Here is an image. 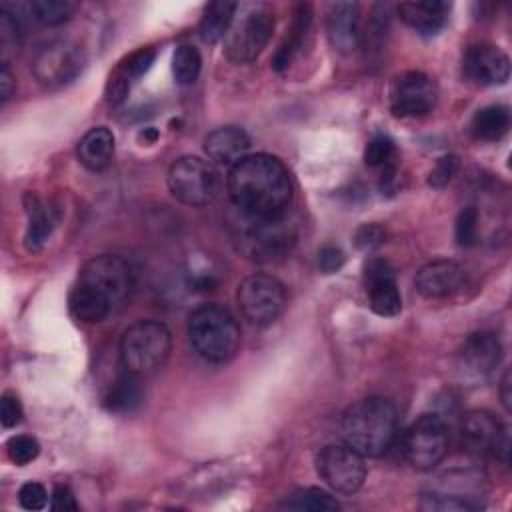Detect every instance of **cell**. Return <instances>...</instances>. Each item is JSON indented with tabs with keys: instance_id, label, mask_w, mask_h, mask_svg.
I'll return each mask as SVG.
<instances>
[{
	"instance_id": "f6af8a7d",
	"label": "cell",
	"mask_w": 512,
	"mask_h": 512,
	"mask_svg": "<svg viewBox=\"0 0 512 512\" xmlns=\"http://www.w3.org/2000/svg\"><path fill=\"white\" fill-rule=\"evenodd\" d=\"M500 396H502V404L506 410H510V372L506 370L502 376V388H500Z\"/></svg>"
},
{
	"instance_id": "44dd1931",
	"label": "cell",
	"mask_w": 512,
	"mask_h": 512,
	"mask_svg": "<svg viewBox=\"0 0 512 512\" xmlns=\"http://www.w3.org/2000/svg\"><path fill=\"white\" fill-rule=\"evenodd\" d=\"M250 148L248 134L238 126H220L212 130L204 140V150L212 164L234 166L242 158H246Z\"/></svg>"
},
{
	"instance_id": "7bdbcfd3",
	"label": "cell",
	"mask_w": 512,
	"mask_h": 512,
	"mask_svg": "<svg viewBox=\"0 0 512 512\" xmlns=\"http://www.w3.org/2000/svg\"><path fill=\"white\" fill-rule=\"evenodd\" d=\"M50 506H52V510H56V512H74V510H78V502H76L72 490H70L68 486H64V484H60V486L54 488V492H52V504H50Z\"/></svg>"
},
{
	"instance_id": "ab89813d",
	"label": "cell",
	"mask_w": 512,
	"mask_h": 512,
	"mask_svg": "<svg viewBox=\"0 0 512 512\" xmlns=\"http://www.w3.org/2000/svg\"><path fill=\"white\" fill-rule=\"evenodd\" d=\"M20 420H22V404H20V400L14 394H10V392L2 394V400H0V422H2V426L4 428H12Z\"/></svg>"
},
{
	"instance_id": "8fae6325",
	"label": "cell",
	"mask_w": 512,
	"mask_h": 512,
	"mask_svg": "<svg viewBox=\"0 0 512 512\" xmlns=\"http://www.w3.org/2000/svg\"><path fill=\"white\" fill-rule=\"evenodd\" d=\"M84 50L70 40H54L42 46L32 60L34 78L48 88L72 82L84 68Z\"/></svg>"
},
{
	"instance_id": "cb8c5ba5",
	"label": "cell",
	"mask_w": 512,
	"mask_h": 512,
	"mask_svg": "<svg viewBox=\"0 0 512 512\" xmlns=\"http://www.w3.org/2000/svg\"><path fill=\"white\" fill-rule=\"evenodd\" d=\"M114 158V134L106 126L90 128L78 142V160L84 168L100 172Z\"/></svg>"
},
{
	"instance_id": "74e56055",
	"label": "cell",
	"mask_w": 512,
	"mask_h": 512,
	"mask_svg": "<svg viewBox=\"0 0 512 512\" xmlns=\"http://www.w3.org/2000/svg\"><path fill=\"white\" fill-rule=\"evenodd\" d=\"M458 166H460V160H458L456 154H446V156L438 158L436 164H434V168H432L430 174H428V184H430L432 188H444V186H448V182H450L452 176L456 174Z\"/></svg>"
},
{
	"instance_id": "484cf974",
	"label": "cell",
	"mask_w": 512,
	"mask_h": 512,
	"mask_svg": "<svg viewBox=\"0 0 512 512\" xmlns=\"http://www.w3.org/2000/svg\"><path fill=\"white\" fill-rule=\"evenodd\" d=\"M142 400H144L142 378L126 370L108 388L104 404H106V408L110 412L130 414V412H134L142 404Z\"/></svg>"
},
{
	"instance_id": "4fadbf2b",
	"label": "cell",
	"mask_w": 512,
	"mask_h": 512,
	"mask_svg": "<svg viewBox=\"0 0 512 512\" xmlns=\"http://www.w3.org/2000/svg\"><path fill=\"white\" fill-rule=\"evenodd\" d=\"M462 444L472 456H498L510 462V436L488 410H472L462 420Z\"/></svg>"
},
{
	"instance_id": "3957f363",
	"label": "cell",
	"mask_w": 512,
	"mask_h": 512,
	"mask_svg": "<svg viewBox=\"0 0 512 512\" xmlns=\"http://www.w3.org/2000/svg\"><path fill=\"white\" fill-rule=\"evenodd\" d=\"M340 430L344 442L362 456H380L396 440L398 414L390 400L368 396L348 406Z\"/></svg>"
},
{
	"instance_id": "b9f144b4",
	"label": "cell",
	"mask_w": 512,
	"mask_h": 512,
	"mask_svg": "<svg viewBox=\"0 0 512 512\" xmlns=\"http://www.w3.org/2000/svg\"><path fill=\"white\" fill-rule=\"evenodd\" d=\"M344 264V252L334 246V244H326L320 248L318 252V268L324 272V274H332L336 270H340Z\"/></svg>"
},
{
	"instance_id": "5bb4252c",
	"label": "cell",
	"mask_w": 512,
	"mask_h": 512,
	"mask_svg": "<svg viewBox=\"0 0 512 512\" xmlns=\"http://www.w3.org/2000/svg\"><path fill=\"white\" fill-rule=\"evenodd\" d=\"M438 98L436 82L418 70L398 74L390 86V110L394 116H424L428 114Z\"/></svg>"
},
{
	"instance_id": "f1b7e54d",
	"label": "cell",
	"mask_w": 512,
	"mask_h": 512,
	"mask_svg": "<svg viewBox=\"0 0 512 512\" xmlns=\"http://www.w3.org/2000/svg\"><path fill=\"white\" fill-rule=\"evenodd\" d=\"M366 166L380 172L386 184L394 182L398 172V148L388 134H376L368 140L364 150Z\"/></svg>"
},
{
	"instance_id": "ee69618b",
	"label": "cell",
	"mask_w": 512,
	"mask_h": 512,
	"mask_svg": "<svg viewBox=\"0 0 512 512\" xmlns=\"http://www.w3.org/2000/svg\"><path fill=\"white\" fill-rule=\"evenodd\" d=\"M14 90H16V80H14L8 64L2 62V68H0V94H2V102L10 100Z\"/></svg>"
},
{
	"instance_id": "ba28073f",
	"label": "cell",
	"mask_w": 512,
	"mask_h": 512,
	"mask_svg": "<svg viewBox=\"0 0 512 512\" xmlns=\"http://www.w3.org/2000/svg\"><path fill=\"white\" fill-rule=\"evenodd\" d=\"M448 450V424L436 414H422L404 434L402 452L406 460L418 470H432L446 456Z\"/></svg>"
},
{
	"instance_id": "277c9868",
	"label": "cell",
	"mask_w": 512,
	"mask_h": 512,
	"mask_svg": "<svg viewBox=\"0 0 512 512\" xmlns=\"http://www.w3.org/2000/svg\"><path fill=\"white\" fill-rule=\"evenodd\" d=\"M188 338L208 362H226L240 348L236 318L218 304H202L188 318Z\"/></svg>"
},
{
	"instance_id": "52a82bcc",
	"label": "cell",
	"mask_w": 512,
	"mask_h": 512,
	"mask_svg": "<svg viewBox=\"0 0 512 512\" xmlns=\"http://www.w3.org/2000/svg\"><path fill=\"white\" fill-rule=\"evenodd\" d=\"M274 30V16L266 6H254L238 20L234 16L226 36V56L236 64L254 62L266 48Z\"/></svg>"
},
{
	"instance_id": "e575fe53",
	"label": "cell",
	"mask_w": 512,
	"mask_h": 512,
	"mask_svg": "<svg viewBox=\"0 0 512 512\" xmlns=\"http://www.w3.org/2000/svg\"><path fill=\"white\" fill-rule=\"evenodd\" d=\"M20 38H22L20 18L6 8H0V50H2L4 64H8V58L18 52Z\"/></svg>"
},
{
	"instance_id": "4316f807",
	"label": "cell",
	"mask_w": 512,
	"mask_h": 512,
	"mask_svg": "<svg viewBox=\"0 0 512 512\" xmlns=\"http://www.w3.org/2000/svg\"><path fill=\"white\" fill-rule=\"evenodd\" d=\"M26 212H28V228H26L24 244L30 252H38L48 242L56 226V220L52 216V210L46 208L34 194H26Z\"/></svg>"
},
{
	"instance_id": "9a60e30c",
	"label": "cell",
	"mask_w": 512,
	"mask_h": 512,
	"mask_svg": "<svg viewBox=\"0 0 512 512\" xmlns=\"http://www.w3.org/2000/svg\"><path fill=\"white\" fill-rule=\"evenodd\" d=\"M502 358V344L492 332H474L460 346L456 356L458 376L466 384L484 382Z\"/></svg>"
},
{
	"instance_id": "836d02e7",
	"label": "cell",
	"mask_w": 512,
	"mask_h": 512,
	"mask_svg": "<svg viewBox=\"0 0 512 512\" xmlns=\"http://www.w3.org/2000/svg\"><path fill=\"white\" fill-rule=\"evenodd\" d=\"M76 8H78V4L72 0H34L28 4L30 14L38 22L48 24V26L66 22L74 14Z\"/></svg>"
},
{
	"instance_id": "7c38bea8",
	"label": "cell",
	"mask_w": 512,
	"mask_h": 512,
	"mask_svg": "<svg viewBox=\"0 0 512 512\" xmlns=\"http://www.w3.org/2000/svg\"><path fill=\"white\" fill-rule=\"evenodd\" d=\"M320 478L340 494H354L366 478L364 456L348 444L324 446L316 458Z\"/></svg>"
},
{
	"instance_id": "d6986e66",
	"label": "cell",
	"mask_w": 512,
	"mask_h": 512,
	"mask_svg": "<svg viewBox=\"0 0 512 512\" xmlns=\"http://www.w3.org/2000/svg\"><path fill=\"white\" fill-rule=\"evenodd\" d=\"M464 268L452 260H434L416 274V288L424 298H448L464 284Z\"/></svg>"
},
{
	"instance_id": "f35d334b",
	"label": "cell",
	"mask_w": 512,
	"mask_h": 512,
	"mask_svg": "<svg viewBox=\"0 0 512 512\" xmlns=\"http://www.w3.org/2000/svg\"><path fill=\"white\" fill-rule=\"evenodd\" d=\"M18 502L26 510H42L48 502V492L38 482H26L18 492Z\"/></svg>"
},
{
	"instance_id": "9c48e42d",
	"label": "cell",
	"mask_w": 512,
	"mask_h": 512,
	"mask_svg": "<svg viewBox=\"0 0 512 512\" xmlns=\"http://www.w3.org/2000/svg\"><path fill=\"white\" fill-rule=\"evenodd\" d=\"M238 304L250 324L268 326L284 312L286 288L274 276L252 274L238 286Z\"/></svg>"
},
{
	"instance_id": "2e32d148",
	"label": "cell",
	"mask_w": 512,
	"mask_h": 512,
	"mask_svg": "<svg viewBox=\"0 0 512 512\" xmlns=\"http://www.w3.org/2000/svg\"><path fill=\"white\" fill-rule=\"evenodd\" d=\"M428 510H480L484 506L482 478L478 474H448V482L430 488L422 496Z\"/></svg>"
},
{
	"instance_id": "f546056e",
	"label": "cell",
	"mask_w": 512,
	"mask_h": 512,
	"mask_svg": "<svg viewBox=\"0 0 512 512\" xmlns=\"http://www.w3.org/2000/svg\"><path fill=\"white\" fill-rule=\"evenodd\" d=\"M236 8H238V4H234V2H224V0L210 2L204 10V16L200 18V24H198L200 38L208 44H214L220 38H224L234 20Z\"/></svg>"
},
{
	"instance_id": "603a6c76",
	"label": "cell",
	"mask_w": 512,
	"mask_h": 512,
	"mask_svg": "<svg viewBox=\"0 0 512 512\" xmlns=\"http://www.w3.org/2000/svg\"><path fill=\"white\" fill-rule=\"evenodd\" d=\"M450 4L440 2V0H426V2H402L398 6L400 18L414 28L420 34L432 36L436 34L448 16Z\"/></svg>"
},
{
	"instance_id": "5b68a950",
	"label": "cell",
	"mask_w": 512,
	"mask_h": 512,
	"mask_svg": "<svg viewBox=\"0 0 512 512\" xmlns=\"http://www.w3.org/2000/svg\"><path fill=\"white\" fill-rule=\"evenodd\" d=\"M170 346V330L162 322L138 320L120 338V358L128 372L146 378L166 364Z\"/></svg>"
},
{
	"instance_id": "7402d4cb",
	"label": "cell",
	"mask_w": 512,
	"mask_h": 512,
	"mask_svg": "<svg viewBox=\"0 0 512 512\" xmlns=\"http://www.w3.org/2000/svg\"><path fill=\"white\" fill-rule=\"evenodd\" d=\"M156 50L154 48H138L130 56H126L116 70L110 74L106 84V98L110 104H120L130 92L134 80H138L154 62Z\"/></svg>"
},
{
	"instance_id": "7a4b0ae2",
	"label": "cell",
	"mask_w": 512,
	"mask_h": 512,
	"mask_svg": "<svg viewBox=\"0 0 512 512\" xmlns=\"http://www.w3.org/2000/svg\"><path fill=\"white\" fill-rule=\"evenodd\" d=\"M230 236L236 250L252 262L284 258L296 244V226L284 216H254L234 206L228 216Z\"/></svg>"
},
{
	"instance_id": "1f68e13d",
	"label": "cell",
	"mask_w": 512,
	"mask_h": 512,
	"mask_svg": "<svg viewBox=\"0 0 512 512\" xmlns=\"http://www.w3.org/2000/svg\"><path fill=\"white\" fill-rule=\"evenodd\" d=\"M282 508L290 510H310V512H328V510H338V502L324 490L308 486V488H298L290 496H286Z\"/></svg>"
},
{
	"instance_id": "d6a6232c",
	"label": "cell",
	"mask_w": 512,
	"mask_h": 512,
	"mask_svg": "<svg viewBox=\"0 0 512 512\" xmlns=\"http://www.w3.org/2000/svg\"><path fill=\"white\" fill-rule=\"evenodd\" d=\"M202 68L200 52L190 44H180L172 56V74L178 84H192Z\"/></svg>"
},
{
	"instance_id": "4dcf8cb0",
	"label": "cell",
	"mask_w": 512,
	"mask_h": 512,
	"mask_svg": "<svg viewBox=\"0 0 512 512\" xmlns=\"http://www.w3.org/2000/svg\"><path fill=\"white\" fill-rule=\"evenodd\" d=\"M470 128L478 140H486V142L500 140L510 128V112L506 106H500V104L480 108L474 114Z\"/></svg>"
},
{
	"instance_id": "6da1fadb",
	"label": "cell",
	"mask_w": 512,
	"mask_h": 512,
	"mask_svg": "<svg viewBox=\"0 0 512 512\" xmlns=\"http://www.w3.org/2000/svg\"><path fill=\"white\" fill-rule=\"evenodd\" d=\"M234 206L254 216H284L292 204V180L286 166L270 154H252L228 172Z\"/></svg>"
},
{
	"instance_id": "30bf717a",
	"label": "cell",
	"mask_w": 512,
	"mask_h": 512,
	"mask_svg": "<svg viewBox=\"0 0 512 512\" xmlns=\"http://www.w3.org/2000/svg\"><path fill=\"white\" fill-rule=\"evenodd\" d=\"M78 282L92 288L96 294L108 300L112 308H116L130 296L134 274L124 258L114 254H100L82 266Z\"/></svg>"
},
{
	"instance_id": "83f0119b",
	"label": "cell",
	"mask_w": 512,
	"mask_h": 512,
	"mask_svg": "<svg viewBox=\"0 0 512 512\" xmlns=\"http://www.w3.org/2000/svg\"><path fill=\"white\" fill-rule=\"evenodd\" d=\"M68 306L72 316L86 324H96L114 310L108 300H104L100 294H96L92 288L84 286L82 282H76V286L70 290Z\"/></svg>"
},
{
	"instance_id": "e0dca14e",
	"label": "cell",
	"mask_w": 512,
	"mask_h": 512,
	"mask_svg": "<svg viewBox=\"0 0 512 512\" xmlns=\"http://www.w3.org/2000/svg\"><path fill=\"white\" fill-rule=\"evenodd\" d=\"M364 286L368 294V304L378 316H396L402 310V296L388 260L370 258L366 262Z\"/></svg>"
},
{
	"instance_id": "d4e9b609",
	"label": "cell",
	"mask_w": 512,
	"mask_h": 512,
	"mask_svg": "<svg viewBox=\"0 0 512 512\" xmlns=\"http://www.w3.org/2000/svg\"><path fill=\"white\" fill-rule=\"evenodd\" d=\"M310 24H312V8H310V4H298L296 12H294L292 26H290V32H288V36L284 38V42L280 44V48L274 54V62H272L274 70L282 72V70H286L292 64V60L296 58V54L304 46V40H306V36L310 32Z\"/></svg>"
},
{
	"instance_id": "ffe728a7",
	"label": "cell",
	"mask_w": 512,
	"mask_h": 512,
	"mask_svg": "<svg viewBox=\"0 0 512 512\" xmlns=\"http://www.w3.org/2000/svg\"><path fill=\"white\" fill-rule=\"evenodd\" d=\"M328 40L334 50L350 54L360 44V8L356 2H336L328 8Z\"/></svg>"
},
{
	"instance_id": "d590c367",
	"label": "cell",
	"mask_w": 512,
	"mask_h": 512,
	"mask_svg": "<svg viewBox=\"0 0 512 512\" xmlns=\"http://www.w3.org/2000/svg\"><path fill=\"white\" fill-rule=\"evenodd\" d=\"M6 452H8V458L18 464V466H24V464H30L38 454H40V444L36 438L32 436H26V434H18V436H12L8 442H6Z\"/></svg>"
},
{
	"instance_id": "60d3db41",
	"label": "cell",
	"mask_w": 512,
	"mask_h": 512,
	"mask_svg": "<svg viewBox=\"0 0 512 512\" xmlns=\"http://www.w3.org/2000/svg\"><path fill=\"white\" fill-rule=\"evenodd\" d=\"M354 240L360 250H374L384 242V230L378 224H362L356 230Z\"/></svg>"
},
{
	"instance_id": "8992f818",
	"label": "cell",
	"mask_w": 512,
	"mask_h": 512,
	"mask_svg": "<svg viewBox=\"0 0 512 512\" xmlns=\"http://www.w3.org/2000/svg\"><path fill=\"white\" fill-rule=\"evenodd\" d=\"M168 188L182 204L206 206L220 192V174L210 160L182 156L168 170Z\"/></svg>"
},
{
	"instance_id": "ac0fdd59",
	"label": "cell",
	"mask_w": 512,
	"mask_h": 512,
	"mask_svg": "<svg viewBox=\"0 0 512 512\" xmlns=\"http://www.w3.org/2000/svg\"><path fill=\"white\" fill-rule=\"evenodd\" d=\"M462 72L474 84L496 86L508 80L510 60L498 46L480 42L466 48L462 56Z\"/></svg>"
},
{
	"instance_id": "8d00e7d4",
	"label": "cell",
	"mask_w": 512,
	"mask_h": 512,
	"mask_svg": "<svg viewBox=\"0 0 512 512\" xmlns=\"http://www.w3.org/2000/svg\"><path fill=\"white\" fill-rule=\"evenodd\" d=\"M478 238V212L476 208H464L456 218V240L460 246H472Z\"/></svg>"
}]
</instances>
